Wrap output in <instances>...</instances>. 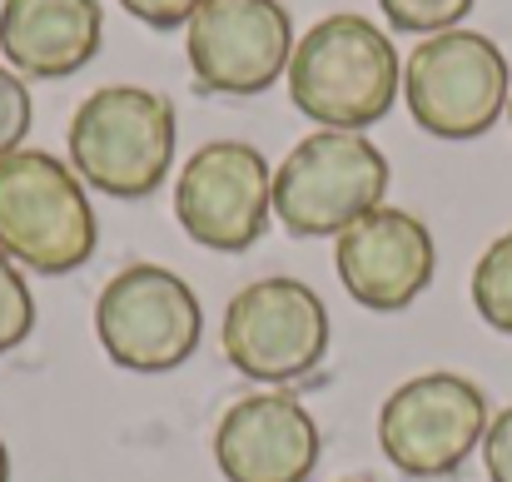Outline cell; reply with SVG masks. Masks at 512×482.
Instances as JSON below:
<instances>
[{"label":"cell","instance_id":"ba28073f","mask_svg":"<svg viewBox=\"0 0 512 482\" xmlns=\"http://www.w3.org/2000/svg\"><path fill=\"white\" fill-rule=\"evenodd\" d=\"M488 393L463 373H418L398 383L378 413L383 458L408 478H448L483 448Z\"/></svg>","mask_w":512,"mask_h":482},{"label":"cell","instance_id":"ac0fdd59","mask_svg":"<svg viewBox=\"0 0 512 482\" xmlns=\"http://www.w3.org/2000/svg\"><path fill=\"white\" fill-rule=\"evenodd\" d=\"M483 468L488 482H512V408H503L483 433Z\"/></svg>","mask_w":512,"mask_h":482},{"label":"cell","instance_id":"9c48e42d","mask_svg":"<svg viewBox=\"0 0 512 482\" xmlns=\"http://www.w3.org/2000/svg\"><path fill=\"white\" fill-rule=\"evenodd\" d=\"M274 214V169L244 140L199 145L174 184L179 229L219 254H244Z\"/></svg>","mask_w":512,"mask_h":482},{"label":"cell","instance_id":"d6986e66","mask_svg":"<svg viewBox=\"0 0 512 482\" xmlns=\"http://www.w3.org/2000/svg\"><path fill=\"white\" fill-rule=\"evenodd\" d=\"M120 5H125L135 20L155 25V30H174V25H189L204 0H120Z\"/></svg>","mask_w":512,"mask_h":482},{"label":"cell","instance_id":"30bf717a","mask_svg":"<svg viewBox=\"0 0 512 482\" xmlns=\"http://www.w3.org/2000/svg\"><path fill=\"white\" fill-rule=\"evenodd\" d=\"M184 55L204 90L259 95L294 60V20L284 0H204L184 25Z\"/></svg>","mask_w":512,"mask_h":482},{"label":"cell","instance_id":"ffe728a7","mask_svg":"<svg viewBox=\"0 0 512 482\" xmlns=\"http://www.w3.org/2000/svg\"><path fill=\"white\" fill-rule=\"evenodd\" d=\"M0 482H10V448H5V438H0Z\"/></svg>","mask_w":512,"mask_h":482},{"label":"cell","instance_id":"9a60e30c","mask_svg":"<svg viewBox=\"0 0 512 482\" xmlns=\"http://www.w3.org/2000/svg\"><path fill=\"white\" fill-rule=\"evenodd\" d=\"M378 10L388 15L393 30H408V35H443V30H458V20L473 10V0H378Z\"/></svg>","mask_w":512,"mask_h":482},{"label":"cell","instance_id":"8992f818","mask_svg":"<svg viewBox=\"0 0 512 482\" xmlns=\"http://www.w3.org/2000/svg\"><path fill=\"white\" fill-rule=\"evenodd\" d=\"M329 333H334L329 309L304 279L269 274L229 299L219 323V348L244 378L289 388L324 363Z\"/></svg>","mask_w":512,"mask_h":482},{"label":"cell","instance_id":"7c38bea8","mask_svg":"<svg viewBox=\"0 0 512 482\" xmlns=\"http://www.w3.org/2000/svg\"><path fill=\"white\" fill-rule=\"evenodd\" d=\"M324 453L314 413L284 393H244L214 428V463L224 482H309Z\"/></svg>","mask_w":512,"mask_h":482},{"label":"cell","instance_id":"e0dca14e","mask_svg":"<svg viewBox=\"0 0 512 482\" xmlns=\"http://www.w3.org/2000/svg\"><path fill=\"white\" fill-rule=\"evenodd\" d=\"M30 135V90L15 70L0 65V160L15 155Z\"/></svg>","mask_w":512,"mask_h":482},{"label":"cell","instance_id":"44dd1931","mask_svg":"<svg viewBox=\"0 0 512 482\" xmlns=\"http://www.w3.org/2000/svg\"><path fill=\"white\" fill-rule=\"evenodd\" d=\"M508 125H512V95H508Z\"/></svg>","mask_w":512,"mask_h":482},{"label":"cell","instance_id":"5bb4252c","mask_svg":"<svg viewBox=\"0 0 512 482\" xmlns=\"http://www.w3.org/2000/svg\"><path fill=\"white\" fill-rule=\"evenodd\" d=\"M468 294H473V309L483 314V323L512 338V229L483 249V259L473 264Z\"/></svg>","mask_w":512,"mask_h":482},{"label":"cell","instance_id":"277c9868","mask_svg":"<svg viewBox=\"0 0 512 482\" xmlns=\"http://www.w3.org/2000/svg\"><path fill=\"white\" fill-rule=\"evenodd\" d=\"M388 194V160L368 135L314 130L274 169V214L294 239H339Z\"/></svg>","mask_w":512,"mask_h":482},{"label":"cell","instance_id":"4fadbf2b","mask_svg":"<svg viewBox=\"0 0 512 482\" xmlns=\"http://www.w3.org/2000/svg\"><path fill=\"white\" fill-rule=\"evenodd\" d=\"M100 35H105L100 0H5L0 5V50L15 75L65 80L95 60Z\"/></svg>","mask_w":512,"mask_h":482},{"label":"cell","instance_id":"2e32d148","mask_svg":"<svg viewBox=\"0 0 512 482\" xmlns=\"http://www.w3.org/2000/svg\"><path fill=\"white\" fill-rule=\"evenodd\" d=\"M35 328V299H30V284L20 274L15 259L0 254V353L20 348Z\"/></svg>","mask_w":512,"mask_h":482},{"label":"cell","instance_id":"52a82bcc","mask_svg":"<svg viewBox=\"0 0 512 482\" xmlns=\"http://www.w3.org/2000/svg\"><path fill=\"white\" fill-rule=\"evenodd\" d=\"M95 333L110 363L130 373H170L199 353L204 309L165 264L120 269L95 299Z\"/></svg>","mask_w":512,"mask_h":482},{"label":"cell","instance_id":"7402d4cb","mask_svg":"<svg viewBox=\"0 0 512 482\" xmlns=\"http://www.w3.org/2000/svg\"><path fill=\"white\" fill-rule=\"evenodd\" d=\"M348 482H368V478H348Z\"/></svg>","mask_w":512,"mask_h":482},{"label":"cell","instance_id":"3957f363","mask_svg":"<svg viewBox=\"0 0 512 482\" xmlns=\"http://www.w3.org/2000/svg\"><path fill=\"white\" fill-rule=\"evenodd\" d=\"M174 164V105L145 85H100L70 120V169L110 199H150Z\"/></svg>","mask_w":512,"mask_h":482},{"label":"cell","instance_id":"5b68a950","mask_svg":"<svg viewBox=\"0 0 512 482\" xmlns=\"http://www.w3.org/2000/svg\"><path fill=\"white\" fill-rule=\"evenodd\" d=\"M508 55L478 30L428 35L403 65V100L418 130L438 140H478L508 115Z\"/></svg>","mask_w":512,"mask_h":482},{"label":"cell","instance_id":"7a4b0ae2","mask_svg":"<svg viewBox=\"0 0 512 482\" xmlns=\"http://www.w3.org/2000/svg\"><path fill=\"white\" fill-rule=\"evenodd\" d=\"M95 209L85 179L45 150L0 160V254L30 274L60 279L95 254Z\"/></svg>","mask_w":512,"mask_h":482},{"label":"cell","instance_id":"8fae6325","mask_svg":"<svg viewBox=\"0 0 512 482\" xmlns=\"http://www.w3.org/2000/svg\"><path fill=\"white\" fill-rule=\"evenodd\" d=\"M334 264L353 304H363L368 314H403L433 284L438 244L418 214L378 204L339 234Z\"/></svg>","mask_w":512,"mask_h":482},{"label":"cell","instance_id":"6da1fadb","mask_svg":"<svg viewBox=\"0 0 512 482\" xmlns=\"http://www.w3.org/2000/svg\"><path fill=\"white\" fill-rule=\"evenodd\" d=\"M403 90V65L393 40L363 15H324L289 60V100L319 130L363 135L378 125Z\"/></svg>","mask_w":512,"mask_h":482}]
</instances>
